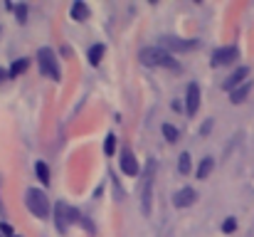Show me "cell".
<instances>
[{
    "mask_svg": "<svg viewBox=\"0 0 254 237\" xmlns=\"http://www.w3.org/2000/svg\"><path fill=\"white\" fill-rule=\"evenodd\" d=\"M138 60L146 65V67H166V70H180V65L173 60L168 50L163 47H143L138 52Z\"/></svg>",
    "mask_w": 254,
    "mask_h": 237,
    "instance_id": "cell-1",
    "label": "cell"
},
{
    "mask_svg": "<svg viewBox=\"0 0 254 237\" xmlns=\"http://www.w3.org/2000/svg\"><path fill=\"white\" fill-rule=\"evenodd\" d=\"M25 205L30 208V213L35 215V218H50V200H47V195H45V190H40V188H27L25 190Z\"/></svg>",
    "mask_w": 254,
    "mask_h": 237,
    "instance_id": "cell-2",
    "label": "cell"
},
{
    "mask_svg": "<svg viewBox=\"0 0 254 237\" xmlns=\"http://www.w3.org/2000/svg\"><path fill=\"white\" fill-rule=\"evenodd\" d=\"M37 65H40V72L47 79H55V81L60 79V62H57L55 50H50V47L37 50Z\"/></svg>",
    "mask_w": 254,
    "mask_h": 237,
    "instance_id": "cell-3",
    "label": "cell"
},
{
    "mask_svg": "<svg viewBox=\"0 0 254 237\" xmlns=\"http://www.w3.org/2000/svg\"><path fill=\"white\" fill-rule=\"evenodd\" d=\"M153 173H156V160H148V163H146V173H143V185H141V210H143V215H151Z\"/></svg>",
    "mask_w": 254,
    "mask_h": 237,
    "instance_id": "cell-4",
    "label": "cell"
},
{
    "mask_svg": "<svg viewBox=\"0 0 254 237\" xmlns=\"http://www.w3.org/2000/svg\"><path fill=\"white\" fill-rule=\"evenodd\" d=\"M77 218H79V210L69 208L67 203H57V205H55V225H57V230H60L62 235L77 223Z\"/></svg>",
    "mask_w": 254,
    "mask_h": 237,
    "instance_id": "cell-5",
    "label": "cell"
},
{
    "mask_svg": "<svg viewBox=\"0 0 254 237\" xmlns=\"http://www.w3.org/2000/svg\"><path fill=\"white\" fill-rule=\"evenodd\" d=\"M161 47L168 50V52H188V50H195V40H183V37L166 35V37H161Z\"/></svg>",
    "mask_w": 254,
    "mask_h": 237,
    "instance_id": "cell-6",
    "label": "cell"
},
{
    "mask_svg": "<svg viewBox=\"0 0 254 237\" xmlns=\"http://www.w3.org/2000/svg\"><path fill=\"white\" fill-rule=\"evenodd\" d=\"M235 60H240V50H237L235 45H230V47H220V50H215V55H212V67L232 65Z\"/></svg>",
    "mask_w": 254,
    "mask_h": 237,
    "instance_id": "cell-7",
    "label": "cell"
},
{
    "mask_svg": "<svg viewBox=\"0 0 254 237\" xmlns=\"http://www.w3.org/2000/svg\"><path fill=\"white\" fill-rule=\"evenodd\" d=\"M200 109V86L197 84H188V94H185V111L190 116H195Z\"/></svg>",
    "mask_w": 254,
    "mask_h": 237,
    "instance_id": "cell-8",
    "label": "cell"
},
{
    "mask_svg": "<svg viewBox=\"0 0 254 237\" xmlns=\"http://www.w3.org/2000/svg\"><path fill=\"white\" fill-rule=\"evenodd\" d=\"M121 170L126 175H138V160L128 146H124V151H121Z\"/></svg>",
    "mask_w": 254,
    "mask_h": 237,
    "instance_id": "cell-9",
    "label": "cell"
},
{
    "mask_svg": "<svg viewBox=\"0 0 254 237\" xmlns=\"http://www.w3.org/2000/svg\"><path fill=\"white\" fill-rule=\"evenodd\" d=\"M247 75H250V70H247L245 65H242V67H237V70H235L230 77L222 81V89H227V91H235L237 86H242V81L247 79Z\"/></svg>",
    "mask_w": 254,
    "mask_h": 237,
    "instance_id": "cell-10",
    "label": "cell"
},
{
    "mask_svg": "<svg viewBox=\"0 0 254 237\" xmlns=\"http://www.w3.org/2000/svg\"><path fill=\"white\" fill-rule=\"evenodd\" d=\"M197 200V193L192 190V188H183V190H178L175 193V208H190L192 203Z\"/></svg>",
    "mask_w": 254,
    "mask_h": 237,
    "instance_id": "cell-11",
    "label": "cell"
},
{
    "mask_svg": "<svg viewBox=\"0 0 254 237\" xmlns=\"http://www.w3.org/2000/svg\"><path fill=\"white\" fill-rule=\"evenodd\" d=\"M72 20H77V22L89 20V5H86L84 0H77V2L72 5Z\"/></svg>",
    "mask_w": 254,
    "mask_h": 237,
    "instance_id": "cell-12",
    "label": "cell"
},
{
    "mask_svg": "<svg viewBox=\"0 0 254 237\" xmlns=\"http://www.w3.org/2000/svg\"><path fill=\"white\" fill-rule=\"evenodd\" d=\"M212 168H215V160H212V156H205L202 160H200V165H197V178H200V180L210 178Z\"/></svg>",
    "mask_w": 254,
    "mask_h": 237,
    "instance_id": "cell-13",
    "label": "cell"
},
{
    "mask_svg": "<svg viewBox=\"0 0 254 237\" xmlns=\"http://www.w3.org/2000/svg\"><path fill=\"white\" fill-rule=\"evenodd\" d=\"M250 91H252V81H245L242 86H237V89L232 91V104H242V101L250 96Z\"/></svg>",
    "mask_w": 254,
    "mask_h": 237,
    "instance_id": "cell-14",
    "label": "cell"
},
{
    "mask_svg": "<svg viewBox=\"0 0 254 237\" xmlns=\"http://www.w3.org/2000/svg\"><path fill=\"white\" fill-rule=\"evenodd\" d=\"M35 173H37V180H42L45 185L50 183V165H47L45 160H37V163H35Z\"/></svg>",
    "mask_w": 254,
    "mask_h": 237,
    "instance_id": "cell-15",
    "label": "cell"
},
{
    "mask_svg": "<svg viewBox=\"0 0 254 237\" xmlns=\"http://www.w3.org/2000/svg\"><path fill=\"white\" fill-rule=\"evenodd\" d=\"M104 52H106L104 45H94V47L89 50V62H91V65H99V62L104 60Z\"/></svg>",
    "mask_w": 254,
    "mask_h": 237,
    "instance_id": "cell-16",
    "label": "cell"
},
{
    "mask_svg": "<svg viewBox=\"0 0 254 237\" xmlns=\"http://www.w3.org/2000/svg\"><path fill=\"white\" fill-rule=\"evenodd\" d=\"M27 67H30V60H15V65L10 67V77H17V75L27 72Z\"/></svg>",
    "mask_w": 254,
    "mask_h": 237,
    "instance_id": "cell-17",
    "label": "cell"
},
{
    "mask_svg": "<svg viewBox=\"0 0 254 237\" xmlns=\"http://www.w3.org/2000/svg\"><path fill=\"white\" fill-rule=\"evenodd\" d=\"M163 136H166V141L175 144V141H178V129L170 126V124H163Z\"/></svg>",
    "mask_w": 254,
    "mask_h": 237,
    "instance_id": "cell-18",
    "label": "cell"
},
{
    "mask_svg": "<svg viewBox=\"0 0 254 237\" xmlns=\"http://www.w3.org/2000/svg\"><path fill=\"white\" fill-rule=\"evenodd\" d=\"M178 170H180L183 175H188V173H190V156H188V154H183V156H180V160H178Z\"/></svg>",
    "mask_w": 254,
    "mask_h": 237,
    "instance_id": "cell-19",
    "label": "cell"
},
{
    "mask_svg": "<svg viewBox=\"0 0 254 237\" xmlns=\"http://www.w3.org/2000/svg\"><path fill=\"white\" fill-rule=\"evenodd\" d=\"M114 151H116V136H106V141H104V154H106V156H114Z\"/></svg>",
    "mask_w": 254,
    "mask_h": 237,
    "instance_id": "cell-20",
    "label": "cell"
},
{
    "mask_svg": "<svg viewBox=\"0 0 254 237\" xmlns=\"http://www.w3.org/2000/svg\"><path fill=\"white\" fill-rule=\"evenodd\" d=\"M15 15H17V22H25L27 20V7L25 5H15Z\"/></svg>",
    "mask_w": 254,
    "mask_h": 237,
    "instance_id": "cell-21",
    "label": "cell"
},
{
    "mask_svg": "<svg viewBox=\"0 0 254 237\" xmlns=\"http://www.w3.org/2000/svg\"><path fill=\"white\" fill-rule=\"evenodd\" d=\"M235 228H237V220L235 218H227L225 225H222V233H235Z\"/></svg>",
    "mask_w": 254,
    "mask_h": 237,
    "instance_id": "cell-22",
    "label": "cell"
},
{
    "mask_svg": "<svg viewBox=\"0 0 254 237\" xmlns=\"http://www.w3.org/2000/svg\"><path fill=\"white\" fill-rule=\"evenodd\" d=\"M10 77V72H5V70H0V81H2V79H7Z\"/></svg>",
    "mask_w": 254,
    "mask_h": 237,
    "instance_id": "cell-23",
    "label": "cell"
},
{
    "mask_svg": "<svg viewBox=\"0 0 254 237\" xmlns=\"http://www.w3.org/2000/svg\"><path fill=\"white\" fill-rule=\"evenodd\" d=\"M12 237H20V235H12Z\"/></svg>",
    "mask_w": 254,
    "mask_h": 237,
    "instance_id": "cell-24",
    "label": "cell"
},
{
    "mask_svg": "<svg viewBox=\"0 0 254 237\" xmlns=\"http://www.w3.org/2000/svg\"><path fill=\"white\" fill-rule=\"evenodd\" d=\"M0 237H2V233H0Z\"/></svg>",
    "mask_w": 254,
    "mask_h": 237,
    "instance_id": "cell-25",
    "label": "cell"
}]
</instances>
